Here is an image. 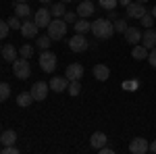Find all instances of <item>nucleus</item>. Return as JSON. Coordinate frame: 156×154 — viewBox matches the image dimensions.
<instances>
[{"instance_id": "f257e3e1", "label": "nucleus", "mask_w": 156, "mask_h": 154, "mask_svg": "<svg viewBox=\"0 0 156 154\" xmlns=\"http://www.w3.org/2000/svg\"><path fill=\"white\" fill-rule=\"evenodd\" d=\"M90 31H92L94 38H98V40H110L112 34H115V25H112L110 19H96V21L92 23V27H90Z\"/></svg>"}, {"instance_id": "f03ea898", "label": "nucleus", "mask_w": 156, "mask_h": 154, "mask_svg": "<svg viewBox=\"0 0 156 154\" xmlns=\"http://www.w3.org/2000/svg\"><path fill=\"white\" fill-rule=\"evenodd\" d=\"M67 25L69 23H67L62 17H54L48 23V27H46V29H48V36L52 38V40H56V42L62 40V38L67 36Z\"/></svg>"}, {"instance_id": "7ed1b4c3", "label": "nucleus", "mask_w": 156, "mask_h": 154, "mask_svg": "<svg viewBox=\"0 0 156 154\" xmlns=\"http://www.w3.org/2000/svg\"><path fill=\"white\" fill-rule=\"evenodd\" d=\"M40 69L44 73H54L56 71V54L50 52V50H44L40 54Z\"/></svg>"}, {"instance_id": "20e7f679", "label": "nucleus", "mask_w": 156, "mask_h": 154, "mask_svg": "<svg viewBox=\"0 0 156 154\" xmlns=\"http://www.w3.org/2000/svg\"><path fill=\"white\" fill-rule=\"evenodd\" d=\"M12 73H15V77L17 79H27L29 75H31V65H29V60L27 59H17L12 63Z\"/></svg>"}, {"instance_id": "39448f33", "label": "nucleus", "mask_w": 156, "mask_h": 154, "mask_svg": "<svg viewBox=\"0 0 156 154\" xmlns=\"http://www.w3.org/2000/svg\"><path fill=\"white\" fill-rule=\"evenodd\" d=\"M48 90L50 85L46 81H36L34 85H31V96H34V100H37V102H42V100H46V96H48Z\"/></svg>"}, {"instance_id": "423d86ee", "label": "nucleus", "mask_w": 156, "mask_h": 154, "mask_svg": "<svg viewBox=\"0 0 156 154\" xmlns=\"http://www.w3.org/2000/svg\"><path fill=\"white\" fill-rule=\"evenodd\" d=\"M87 40L83 38V34H75V36L69 40V48H71L73 52H85L87 50Z\"/></svg>"}, {"instance_id": "0eeeda50", "label": "nucleus", "mask_w": 156, "mask_h": 154, "mask_svg": "<svg viewBox=\"0 0 156 154\" xmlns=\"http://www.w3.org/2000/svg\"><path fill=\"white\" fill-rule=\"evenodd\" d=\"M65 77H67L69 81H79V79L83 77V65H79V63L69 65L67 71H65Z\"/></svg>"}, {"instance_id": "6e6552de", "label": "nucleus", "mask_w": 156, "mask_h": 154, "mask_svg": "<svg viewBox=\"0 0 156 154\" xmlns=\"http://www.w3.org/2000/svg\"><path fill=\"white\" fill-rule=\"evenodd\" d=\"M150 150V144H148V140H144V138H135V140H131V144H129V152L131 154H146Z\"/></svg>"}, {"instance_id": "1a4fd4ad", "label": "nucleus", "mask_w": 156, "mask_h": 154, "mask_svg": "<svg viewBox=\"0 0 156 154\" xmlns=\"http://www.w3.org/2000/svg\"><path fill=\"white\" fill-rule=\"evenodd\" d=\"M50 17H52L50 9H44V6H40V9L36 11V17H34V21L37 23V27H48V23L52 21Z\"/></svg>"}, {"instance_id": "9d476101", "label": "nucleus", "mask_w": 156, "mask_h": 154, "mask_svg": "<svg viewBox=\"0 0 156 154\" xmlns=\"http://www.w3.org/2000/svg\"><path fill=\"white\" fill-rule=\"evenodd\" d=\"M125 9H127V19H142L146 15V6H142V2H135V0Z\"/></svg>"}, {"instance_id": "9b49d317", "label": "nucleus", "mask_w": 156, "mask_h": 154, "mask_svg": "<svg viewBox=\"0 0 156 154\" xmlns=\"http://www.w3.org/2000/svg\"><path fill=\"white\" fill-rule=\"evenodd\" d=\"M37 23L36 21H23L21 23V34H23V38H27V40H34V38H37Z\"/></svg>"}, {"instance_id": "f8f14e48", "label": "nucleus", "mask_w": 156, "mask_h": 154, "mask_svg": "<svg viewBox=\"0 0 156 154\" xmlns=\"http://www.w3.org/2000/svg\"><path fill=\"white\" fill-rule=\"evenodd\" d=\"M94 11H96V6L92 4V0H81V4L77 6V15L79 17H83V19H90L92 15H94Z\"/></svg>"}, {"instance_id": "ddd939ff", "label": "nucleus", "mask_w": 156, "mask_h": 154, "mask_svg": "<svg viewBox=\"0 0 156 154\" xmlns=\"http://www.w3.org/2000/svg\"><path fill=\"white\" fill-rule=\"evenodd\" d=\"M48 85H50L52 92L60 94V92H67V88H69V79H67V77H52Z\"/></svg>"}, {"instance_id": "4468645a", "label": "nucleus", "mask_w": 156, "mask_h": 154, "mask_svg": "<svg viewBox=\"0 0 156 154\" xmlns=\"http://www.w3.org/2000/svg\"><path fill=\"white\" fill-rule=\"evenodd\" d=\"M125 40L135 46V44H140L142 42V31H140V27H127V31H125Z\"/></svg>"}, {"instance_id": "2eb2a0df", "label": "nucleus", "mask_w": 156, "mask_h": 154, "mask_svg": "<svg viewBox=\"0 0 156 154\" xmlns=\"http://www.w3.org/2000/svg\"><path fill=\"white\" fill-rule=\"evenodd\" d=\"M142 44H144L148 50H152V48H156V31L150 27V29H146L144 34H142Z\"/></svg>"}, {"instance_id": "dca6fc26", "label": "nucleus", "mask_w": 156, "mask_h": 154, "mask_svg": "<svg viewBox=\"0 0 156 154\" xmlns=\"http://www.w3.org/2000/svg\"><path fill=\"white\" fill-rule=\"evenodd\" d=\"M90 146L96 148V150H100L102 146H106V133H102V131L92 133V138H90Z\"/></svg>"}, {"instance_id": "f3484780", "label": "nucleus", "mask_w": 156, "mask_h": 154, "mask_svg": "<svg viewBox=\"0 0 156 154\" xmlns=\"http://www.w3.org/2000/svg\"><path fill=\"white\" fill-rule=\"evenodd\" d=\"M92 73H94V77H96L98 81H106L108 77H110V69H108L106 65H96L92 69Z\"/></svg>"}, {"instance_id": "a211bd4d", "label": "nucleus", "mask_w": 156, "mask_h": 154, "mask_svg": "<svg viewBox=\"0 0 156 154\" xmlns=\"http://www.w3.org/2000/svg\"><path fill=\"white\" fill-rule=\"evenodd\" d=\"M15 142H17V131L6 129L0 133V144L2 146H15Z\"/></svg>"}, {"instance_id": "6ab92c4d", "label": "nucleus", "mask_w": 156, "mask_h": 154, "mask_svg": "<svg viewBox=\"0 0 156 154\" xmlns=\"http://www.w3.org/2000/svg\"><path fill=\"white\" fill-rule=\"evenodd\" d=\"M148 52H150V50H148L144 44H135V46H133L131 56H133L135 60H146V59H148Z\"/></svg>"}, {"instance_id": "aec40b11", "label": "nucleus", "mask_w": 156, "mask_h": 154, "mask_svg": "<svg viewBox=\"0 0 156 154\" xmlns=\"http://www.w3.org/2000/svg\"><path fill=\"white\" fill-rule=\"evenodd\" d=\"M2 56H4L6 63H15V60H17V48L12 46V44L2 46Z\"/></svg>"}, {"instance_id": "412c9836", "label": "nucleus", "mask_w": 156, "mask_h": 154, "mask_svg": "<svg viewBox=\"0 0 156 154\" xmlns=\"http://www.w3.org/2000/svg\"><path fill=\"white\" fill-rule=\"evenodd\" d=\"M15 15H17L19 19H27V17L31 15V9L27 6V2H17V4H15Z\"/></svg>"}, {"instance_id": "4be33fe9", "label": "nucleus", "mask_w": 156, "mask_h": 154, "mask_svg": "<svg viewBox=\"0 0 156 154\" xmlns=\"http://www.w3.org/2000/svg\"><path fill=\"white\" fill-rule=\"evenodd\" d=\"M31 102H34V96H31V92H21V94L17 96V104H19V106L27 108Z\"/></svg>"}, {"instance_id": "5701e85b", "label": "nucleus", "mask_w": 156, "mask_h": 154, "mask_svg": "<svg viewBox=\"0 0 156 154\" xmlns=\"http://www.w3.org/2000/svg\"><path fill=\"white\" fill-rule=\"evenodd\" d=\"M73 27H75V31H77V34H85V31H90L92 23H90L87 19H83V17H81V19H77V21H75V25H73Z\"/></svg>"}, {"instance_id": "b1692460", "label": "nucleus", "mask_w": 156, "mask_h": 154, "mask_svg": "<svg viewBox=\"0 0 156 154\" xmlns=\"http://www.w3.org/2000/svg\"><path fill=\"white\" fill-rule=\"evenodd\" d=\"M50 13H52V17H62L65 15V2H56V4H52L50 6Z\"/></svg>"}, {"instance_id": "393cba45", "label": "nucleus", "mask_w": 156, "mask_h": 154, "mask_svg": "<svg viewBox=\"0 0 156 154\" xmlns=\"http://www.w3.org/2000/svg\"><path fill=\"white\" fill-rule=\"evenodd\" d=\"M154 17H152V15H150V13H146L144 17H142V19H140V25H142V27H146V29H150V27H152V25H154Z\"/></svg>"}, {"instance_id": "a878e982", "label": "nucleus", "mask_w": 156, "mask_h": 154, "mask_svg": "<svg viewBox=\"0 0 156 154\" xmlns=\"http://www.w3.org/2000/svg\"><path fill=\"white\" fill-rule=\"evenodd\" d=\"M9 96H11V85H9L6 81H2L0 83V102H4Z\"/></svg>"}, {"instance_id": "bb28decb", "label": "nucleus", "mask_w": 156, "mask_h": 154, "mask_svg": "<svg viewBox=\"0 0 156 154\" xmlns=\"http://www.w3.org/2000/svg\"><path fill=\"white\" fill-rule=\"evenodd\" d=\"M67 92H69L71 96H79V94H81V83H79V81H69Z\"/></svg>"}, {"instance_id": "cd10ccee", "label": "nucleus", "mask_w": 156, "mask_h": 154, "mask_svg": "<svg viewBox=\"0 0 156 154\" xmlns=\"http://www.w3.org/2000/svg\"><path fill=\"white\" fill-rule=\"evenodd\" d=\"M112 25H115V31H117V34H125V31H127V27H129L127 21H123V19H117Z\"/></svg>"}, {"instance_id": "c85d7f7f", "label": "nucleus", "mask_w": 156, "mask_h": 154, "mask_svg": "<svg viewBox=\"0 0 156 154\" xmlns=\"http://www.w3.org/2000/svg\"><path fill=\"white\" fill-rule=\"evenodd\" d=\"M50 44H52V38H50V36H40V40H37V46L42 48V50H48Z\"/></svg>"}, {"instance_id": "c756f323", "label": "nucleus", "mask_w": 156, "mask_h": 154, "mask_svg": "<svg viewBox=\"0 0 156 154\" xmlns=\"http://www.w3.org/2000/svg\"><path fill=\"white\" fill-rule=\"evenodd\" d=\"M98 2H100V6H102V9H106V11L117 9V4H119V0H98Z\"/></svg>"}, {"instance_id": "7c9ffc66", "label": "nucleus", "mask_w": 156, "mask_h": 154, "mask_svg": "<svg viewBox=\"0 0 156 154\" xmlns=\"http://www.w3.org/2000/svg\"><path fill=\"white\" fill-rule=\"evenodd\" d=\"M9 31H11V27H9V23L0 19V40H4V38L9 36Z\"/></svg>"}, {"instance_id": "2f4dec72", "label": "nucleus", "mask_w": 156, "mask_h": 154, "mask_svg": "<svg viewBox=\"0 0 156 154\" xmlns=\"http://www.w3.org/2000/svg\"><path fill=\"white\" fill-rule=\"evenodd\" d=\"M6 23H9V27H11V29H21V19H19L17 15H15V17H11Z\"/></svg>"}, {"instance_id": "473e14b6", "label": "nucleus", "mask_w": 156, "mask_h": 154, "mask_svg": "<svg viewBox=\"0 0 156 154\" xmlns=\"http://www.w3.org/2000/svg\"><path fill=\"white\" fill-rule=\"evenodd\" d=\"M31 54H34V46H29V44H23V46H21V56H23V59H29Z\"/></svg>"}, {"instance_id": "72a5a7b5", "label": "nucleus", "mask_w": 156, "mask_h": 154, "mask_svg": "<svg viewBox=\"0 0 156 154\" xmlns=\"http://www.w3.org/2000/svg\"><path fill=\"white\" fill-rule=\"evenodd\" d=\"M77 17H79V15H77V13H71V11H67L65 15H62V19H65L67 23H73V25H75V21H77Z\"/></svg>"}, {"instance_id": "f704fd0d", "label": "nucleus", "mask_w": 156, "mask_h": 154, "mask_svg": "<svg viewBox=\"0 0 156 154\" xmlns=\"http://www.w3.org/2000/svg\"><path fill=\"white\" fill-rule=\"evenodd\" d=\"M146 60H148V63H150V65L156 69V48H152V50L148 52V59H146Z\"/></svg>"}, {"instance_id": "c9c22d12", "label": "nucleus", "mask_w": 156, "mask_h": 154, "mask_svg": "<svg viewBox=\"0 0 156 154\" xmlns=\"http://www.w3.org/2000/svg\"><path fill=\"white\" fill-rule=\"evenodd\" d=\"M135 88H137V81H123V90H127V92H133V90H135Z\"/></svg>"}, {"instance_id": "e433bc0d", "label": "nucleus", "mask_w": 156, "mask_h": 154, "mask_svg": "<svg viewBox=\"0 0 156 154\" xmlns=\"http://www.w3.org/2000/svg\"><path fill=\"white\" fill-rule=\"evenodd\" d=\"M2 154H19V148H15V146H2Z\"/></svg>"}, {"instance_id": "4c0bfd02", "label": "nucleus", "mask_w": 156, "mask_h": 154, "mask_svg": "<svg viewBox=\"0 0 156 154\" xmlns=\"http://www.w3.org/2000/svg\"><path fill=\"white\" fill-rule=\"evenodd\" d=\"M98 152H100V154H112L115 150H112V148H106V146H102V148H100Z\"/></svg>"}, {"instance_id": "58836bf2", "label": "nucleus", "mask_w": 156, "mask_h": 154, "mask_svg": "<svg viewBox=\"0 0 156 154\" xmlns=\"http://www.w3.org/2000/svg\"><path fill=\"white\" fill-rule=\"evenodd\" d=\"M106 19H110V21H117V19H119V17H117V13H115V9L108 13V17H106Z\"/></svg>"}, {"instance_id": "ea45409f", "label": "nucleus", "mask_w": 156, "mask_h": 154, "mask_svg": "<svg viewBox=\"0 0 156 154\" xmlns=\"http://www.w3.org/2000/svg\"><path fill=\"white\" fill-rule=\"evenodd\" d=\"M131 2H133V0H119V4H121V6H129Z\"/></svg>"}, {"instance_id": "a19ab883", "label": "nucleus", "mask_w": 156, "mask_h": 154, "mask_svg": "<svg viewBox=\"0 0 156 154\" xmlns=\"http://www.w3.org/2000/svg\"><path fill=\"white\" fill-rule=\"evenodd\" d=\"M150 152H154V154H156V140L150 144Z\"/></svg>"}, {"instance_id": "79ce46f5", "label": "nucleus", "mask_w": 156, "mask_h": 154, "mask_svg": "<svg viewBox=\"0 0 156 154\" xmlns=\"http://www.w3.org/2000/svg\"><path fill=\"white\" fill-rule=\"evenodd\" d=\"M150 15H152V17L156 19V6H152V11H150Z\"/></svg>"}, {"instance_id": "37998d69", "label": "nucleus", "mask_w": 156, "mask_h": 154, "mask_svg": "<svg viewBox=\"0 0 156 154\" xmlns=\"http://www.w3.org/2000/svg\"><path fill=\"white\" fill-rule=\"evenodd\" d=\"M40 2H42V4H50L52 0H40Z\"/></svg>"}, {"instance_id": "c03bdc74", "label": "nucleus", "mask_w": 156, "mask_h": 154, "mask_svg": "<svg viewBox=\"0 0 156 154\" xmlns=\"http://www.w3.org/2000/svg\"><path fill=\"white\" fill-rule=\"evenodd\" d=\"M135 2H142V4H146V2H148V0H135Z\"/></svg>"}, {"instance_id": "a18cd8bd", "label": "nucleus", "mask_w": 156, "mask_h": 154, "mask_svg": "<svg viewBox=\"0 0 156 154\" xmlns=\"http://www.w3.org/2000/svg\"><path fill=\"white\" fill-rule=\"evenodd\" d=\"M60 2H71V0H60Z\"/></svg>"}, {"instance_id": "49530a36", "label": "nucleus", "mask_w": 156, "mask_h": 154, "mask_svg": "<svg viewBox=\"0 0 156 154\" xmlns=\"http://www.w3.org/2000/svg\"><path fill=\"white\" fill-rule=\"evenodd\" d=\"M17 2H27V0H17Z\"/></svg>"}, {"instance_id": "de8ad7c7", "label": "nucleus", "mask_w": 156, "mask_h": 154, "mask_svg": "<svg viewBox=\"0 0 156 154\" xmlns=\"http://www.w3.org/2000/svg\"><path fill=\"white\" fill-rule=\"evenodd\" d=\"M0 152H2V144H0Z\"/></svg>"}, {"instance_id": "09e8293b", "label": "nucleus", "mask_w": 156, "mask_h": 154, "mask_svg": "<svg viewBox=\"0 0 156 154\" xmlns=\"http://www.w3.org/2000/svg\"><path fill=\"white\" fill-rule=\"evenodd\" d=\"M0 52H2V46H0Z\"/></svg>"}]
</instances>
